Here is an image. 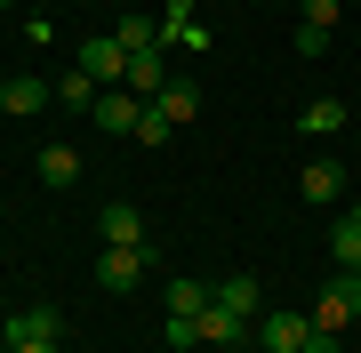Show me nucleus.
Here are the masks:
<instances>
[{
  "mask_svg": "<svg viewBox=\"0 0 361 353\" xmlns=\"http://www.w3.org/2000/svg\"><path fill=\"white\" fill-rule=\"evenodd\" d=\"M201 345H241V314L209 297V314H201Z\"/></svg>",
  "mask_w": 361,
  "mask_h": 353,
  "instance_id": "9d476101",
  "label": "nucleus"
},
{
  "mask_svg": "<svg viewBox=\"0 0 361 353\" xmlns=\"http://www.w3.org/2000/svg\"><path fill=\"white\" fill-rule=\"evenodd\" d=\"M297 120H305L313 137H337V129H345V105H337V97H313V105L297 113Z\"/></svg>",
  "mask_w": 361,
  "mask_h": 353,
  "instance_id": "2eb2a0df",
  "label": "nucleus"
},
{
  "mask_svg": "<svg viewBox=\"0 0 361 353\" xmlns=\"http://www.w3.org/2000/svg\"><path fill=\"white\" fill-rule=\"evenodd\" d=\"M97 241L104 249H153V241H145V217L129 209V201H104V209H97Z\"/></svg>",
  "mask_w": 361,
  "mask_h": 353,
  "instance_id": "20e7f679",
  "label": "nucleus"
},
{
  "mask_svg": "<svg viewBox=\"0 0 361 353\" xmlns=\"http://www.w3.org/2000/svg\"><path fill=\"white\" fill-rule=\"evenodd\" d=\"M297 56H329V32L322 25H297Z\"/></svg>",
  "mask_w": 361,
  "mask_h": 353,
  "instance_id": "a211bd4d",
  "label": "nucleus"
},
{
  "mask_svg": "<svg viewBox=\"0 0 361 353\" xmlns=\"http://www.w3.org/2000/svg\"><path fill=\"white\" fill-rule=\"evenodd\" d=\"M209 297H217L209 281H169V314H185V321H201V314H209Z\"/></svg>",
  "mask_w": 361,
  "mask_h": 353,
  "instance_id": "9b49d317",
  "label": "nucleus"
},
{
  "mask_svg": "<svg viewBox=\"0 0 361 353\" xmlns=\"http://www.w3.org/2000/svg\"><path fill=\"white\" fill-rule=\"evenodd\" d=\"M217 305H233V314H257V273H233V281H217Z\"/></svg>",
  "mask_w": 361,
  "mask_h": 353,
  "instance_id": "4468645a",
  "label": "nucleus"
},
{
  "mask_svg": "<svg viewBox=\"0 0 361 353\" xmlns=\"http://www.w3.org/2000/svg\"><path fill=\"white\" fill-rule=\"evenodd\" d=\"M0 8H8V0H0Z\"/></svg>",
  "mask_w": 361,
  "mask_h": 353,
  "instance_id": "b1692460",
  "label": "nucleus"
},
{
  "mask_svg": "<svg viewBox=\"0 0 361 353\" xmlns=\"http://www.w3.org/2000/svg\"><path fill=\"white\" fill-rule=\"evenodd\" d=\"M305 353H345V345H337L329 329H313V337H305Z\"/></svg>",
  "mask_w": 361,
  "mask_h": 353,
  "instance_id": "412c9836",
  "label": "nucleus"
},
{
  "mask_svg": "<svg viewBox=\"0 0 361 353\" xmlns=\"http://www.w3.org/2000/svg\"><path fill=\"white\" fill-rule=\"evenodd\" d=\"M89 120H97L104 137H137V120H145V97H137V89H97Z\"/></svg>",
  "mask_w": 361,
  "mask_h": 353,
  "instance_id": "f03ea898",
  "label": "nucleus"
},
{
  "mask_svg": "<svg viewBox=\"0 0 361 353\" xmlns=\"http://www.w3.org/2000/svg\"><path fill=\"white\" fill-rule=\"evenodd\" d=\"M153 113H169V120H193V113H201V89H193V80H169V89L153 97Z\"/></svg>",
  "mask_w": 361,
  "mask_h": 353,
  "instance_id": "f8f14e48",
  "label": "nucleus"
},
{
  "mask_svg": "<svg viewBox=\"0 0 361 353\" xmlns=\"http://www.w3.org/2000/svg\"><path fill=\"white\" fill-rule=\"evenodd\" d=\"M80 177V153L73 144H40V185H73Z\"/></svg>",
  "mask_w": 361,
  "mask_h": 353,
  "instance_id": "ddd939ff",
  "label": "nucleus"
},
{
  "mask_svg": "<svg viewBox=\"0 0 361 353\" xmlns=\"http://www.w3.org/2000/svg\"><path fill=\"white\" fill-rule=\"evenodd\" d=\"M25 40H32V49H56V32H49V8H32V16H25Z\"/></svg>",
  "mask_w": 361,
  "mask_h": 353,
  "instance_id": "6ab92c4d",
  "label": "nucleus"
},
{
  "mask_svg": "<svg viewBox=\"0 0 361 353\" xmlns=\"http://www.w3.org/2000/svg\"><path fill=\"white\" fill-rule=\"evenodd\" d=\"M40 8H49V0H40Z\"/></svg>",
  "mask_w": 361,
  "mask_h": 353,
  "instance_id": "393cba45",
  "label": "nucleus"
},
{
  "mask_svg": "<svg viewBox=\"0 0 361 353\" xmlns=\"http://www.w3.org/2000/svg\"><path fill=\"white\" fill-rule=\"evenodd\" d=\"M0 105L8 113H40V105H56V80L49 73H8L0 80Z\"/></svg>",
  "mask_w": 361,
  "mask_h": 353,
  "instance_id": "6e6552de",
  "label": "nucleus"
},
{
  "mask_svg": "<svg viewBox=\"0 0 361 353\" xmlns=\"http://www.w3.org/2000/svg\"><path fill=\"white\" fill-rule=\"evenodd\" d=\"M305 337H313V314H289V305L257 321V345L265 353H305Z\"/></svg>",
  "mask_w": 361,
  "mask_h": 353,
  "instance_id": "39448f33",
  "label": "nucleus"
},
{
  "mask_svg": "<svg viewBox=\"0 0 361 353\" xmlns=\"http://www.w3.org/2000/svg\"><path fill=\"white\" fill-rule=\"evenodd\" d=\"M8 353H56V345H8Z\"/></svg>",
  "mask_w": 361,
  "mask_h": 353,
  "instance_id": "4be33fe9",
  "label": "nucleus"
},
{
  "mask_svg": "<svg viewBox=\"0 0 361 353\" xmlns=\"http://www.w3.org/2000/svg\"><path fill=\"white\" fill-rule=\"evenodd\" d=\"M80 73L97 80V89H121V80H129V49H121V40H89V49H80Z\"/></svg>",
  "mask_w": 361,
  "mask_h": 353,
  "instance_id": "0eeeda50",
  "label": "nucleus"
},
{
  "mask_svg": "<svg viewBox=\"0 0 361 353\" xmlns=\"http://www.w3.org/2000/svg\"><path fill=\"white\" fill-rule=\"evenodd\" d=\"M169 129H177V120H169V113H153V105H145V120H137V144H169Z\"/></svg>",
  "mask_w": 361,
  "mask_h": 353,
  "instance_id": "f3484780",
  "label": "nucleus"
},
{
  "mask_svg": "<svg viewBox=\"0 0 361 353\" xmlns=\"http://www.w3.org/2000/svg\"><path fill=\"white\" fill-rule=\"evenodd\" d=\"M56 97H65V105H80V113H89V105H97V80H89V73L73 65V73H56Z\"/></svg>",
  "mask_w": 361,
  "mask_h": 353,
  "instance_id": "dca6fc26",
  "label": "nucleus"
},
{
  "mask_svg": "<svg viewBox=\"0 0 361 353\" xmlns=\"http://www.w3.org/2000/svg\"><path fill=\"white\" fill-rule=\"evenodd\" d=\"M353 314H361V273H329V289L313 297V329H329V337H337Z\"/></svg>",
  "mask_w": 361,
  "mask_h": 353,
  "instance_id": "f257e3e1",
  "label": "nucleus"
},
{
  "mask_svg": "<svg viewBox=\"0 0 361 353\" xmlns=\"http://www.w3.org/2000/svg\"><path fill=\"white\" fill-rule=\"evenodd\" d=\"M297 193L305 201H337L345 193V161H305V169H297Z\"/></svg>",
  "mask_w": 361,
  "mask_h": 353,
  "instance_id": "1a4fd4ad",
  "label": "nucleus"
},
{
  "mask_svg": "<svg viewBox=\"0 0 361 353\" xmlns=\"http://www.w3.org/2000/svg\"><path fill=\"white\" fill-rule=\"evenodd\" d=\"M345 217H353V233H361V201H353V209H345Z\"/></svg>",
  "mask_w": 361,
  "mask_h": 353,
  "instance_id": "5701e85b",
  "label": "nucleus"
},
{
  "mask_svg": "<svg viewBox=\"0 0 361 353\" xmlns=\"http://www.w3.org/2000/svg\"><path fill=\"white\" fill-rule=\"evenodd\" d=\"M305 25H322V32H329V25H337V0H305Z\"/></svg>",
  "mask_w": 361,
  "mask_h": 353,
  "instance_id": "aec40b11",
  "label": "nucleus"
},
{
  "mask_svg": "<svg viewBox=\"0 0 361 353\" xmlns=\"http://www.w3.org/2000/svg\"><path fill=\"white\" fill-rule=\"evenodd\" d=\"M0 337H8V345H56V337H65V314H56V305H25V314L0 321Z\"/></svg>",
  "mask_w": 361,
  "mask_h": 353,
  "instance_id": "7ed1b4c3",
  "label": "nucleus"
},
{
  "mask_svg": "<svg viewBox=\"0 0 361 353\" xmlns=\"http://www.w3.org/2000/svg\"><path fill=\"white\" fill-rule=\"evenodd\" d=\"M145 265H153V249H104V257H97V281L113 289V297H129V289L145 281Z\"/></svg>",
  "mask_w": 361,
  "mask_h": 353,
  "instance_id": "423d86ee",
  "label": "nucleus"
}]
</instances>
